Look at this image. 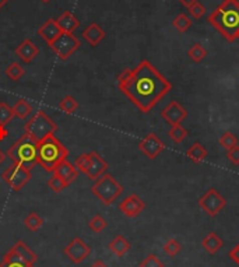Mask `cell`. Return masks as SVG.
<instances>
[{"mask_svg": "<svg viewBox=\"0 0 239 267\" xmlns=\"http://www.w3.org/2000/svg\"><path fill=\"white\" fill-rule=\"evenodd\" d=\"M24 74H26V70H24V67L20 65L19 62H12L6 67V76L12 81H19V80L23 78Z\"/></svg>", "mask_w": 239, "mask_h": 267, "instance_id": "4316f807", "label": "cell"}, {"mask_svg": "<svg viewBox=\"0 0 239 267\" xmlns=\"http://www.w3.org/2000/svg\"><path fill=\"white\" fill-rule=\"evenodd\" d=\"M161 117L164 120H167L171 126H175V124H181L188 117V111L178 101H171L162 109Z\"/></svg>", "mask_w": 239, "mask_h": 267, "instance_id": "7c38bea8", "label": "cell"}, {"mask_svg": "<svg viewBox=\"0 0 239 267\" xmlns=\"http://www.w3.org/2000/svg\"><path fill=\"white\" fill-rule=\"evenodd\" d=\"M186 156L189 157V160H190L192 163L200 164L206 160L207 156H208V153H207L206 149L201 146V143L196 142V143H193L190 147H189L188 151H186Z\"/></svg>", "mask_w": 239, "mask_h": 267, "instance_id": "603a6c76", "label": "cell"}, {"mask_svg": "<svg viewBox=\"0 0 239 267\" xmlns=\"http://www.w3.org/2000/svg\"><path fill=\"white\" fill-rule=\"evenodd\" d=\"M229 257H231V259H232V260L239 266V242L233 246L232 250L229 252Z\"/></svg>", "mask_w": 239, "mask_h": 267, "instance_id": "60d3db41", "label": "cell"}, {"mask_svg": "<svg viewBox=\"0 0 239 267\" xmlns=\"http://www.w3.org/2000/svg\"><path fill=\"white\" fill-rule=\"evenodd\" d=\"M189 131L182 126V124H175V126H171V129L168 131V136L171 137V140L175 142V143H182L186 137H188Z\"/></svg>", "mask_w": 239, "mask_h": 267, "instance_id": "f1b7e54d", "label": "cell"}, {"mask_svg": "<svg viewBox=\"0 0 239 267\" xmlns=\"http://www.w3.org/2000/svg\"><path fill=\"white\" fill-rule=\"evenodd\" d=\"M201 246L210 254H215L224 246V242H222V239H221L220 236L215 234V232H210V234H207L206 236L203 238Z\"/></svg>", "mask_w": 239, "mask_h": 267, "instance_id": "7402d4cb", "label": "cell"}, {"mask_svg": "<svg viewBox=\"0 0 239 267\" xmlns=\"http://www.w3.org/2000/svg\"><path fill=\"white\" fill-rule=\"evenodd\" d=\"M91 190L99 202H102L105 206H109L122 195L123 186L115 179V176L105 172L95 181Z\"/></svg>", "mask_w": 239, "mask_h": 267, "instance_id": "5b68a950", "label": "cell"}, {"mask_svg": "<svg viewBox=\"0 0 239 267\" xmlns=\"http://www.w3.org/2000/svg\"><path fill=\"white\" fill-rule=\"evenodd\" d=\"M48 186H49L55 193H60V192H63L69 185H67L60 176H58L56 174H53V175L51 176V179L48 181Z\"/></svg>", "mask_w": 239, "mask_h": 267, "instance_id": "836d02e7", "label": "cell"}, {"mask_svg": "<svg viewBox=\"0 0 239 267\" xmlns=\"http://www.w3.org/2000/svg\"><path fill=\"white\" fill-rule=\"evenodd\" d=\"M14 117V112L12 106H9L7 102H0V126H5L12 122Z\"/></svg>", "mask_w": 239, "mask_h": 267, "instance_id": "1f68e13d", "label": "cell"}, {"mask_svg": "<svg viewBox=\"0 0 239 267\" xmlns=\"http://www.w3.org/2000/svg\"><path fill=\"white\" fill-rule=\"evenodd\" d=\"M181 2V5H183L185 7H189L190 5H193L196 2H199V0H179Z\"/></svg>", "mask_w": 239, "mask_h": 267, "instance_id": "7bdbcfd3", "label": "cell"}, {"mask_svg": "<svg viewBox=\"0 0 239 267\" xmlns=\"http://www.w3.org/2000/svg\"><path fill=\"white\" fill-rule=\"evenodd\" d=\"M140 267H164V263H162L155 254H149V256L140 263Z\"/></svg>", "mask_w": 239, "mask_h": 267, "instance_id": "f35d334b", "label": "cell"}, {"mask_svg": "<svg viewBox=\"0 0 239 267\" xmlns=\"http://www.w3.org/2000/svg\"><path fill=\"white\" fill-rule=\"evenodd\" d=\"M37 147H38V143L27 133H24L12 147H9L6 156L7 158L12 160L13 164L31 170L37 164Z\"/></svg>", "mask_w": 239, "mask_h": 267, "instance_id": "277c9868", "label": "cell"}, {"mask_svg": "<svg viewBox=\"0 0 239 267\" xmlns=\"http://www.w3.org/2000/svg\"><path fill=\"white\" fill-rule=\"evenodd\" d=\"M91 267H108V266H106V264H105L102 260H97V261H94V263H92V266Z\"/></svg>", "mask_w": 239, "mask_h": 267, "instance_id": "ee69618b", "label": "cell"}, {"mask_svg": "<svg viewBox=\"0 0 239 267\" xmlns=\"http://www.w3.org/2000/svg\"><path fill=\"white\" fill-rule=\"evenodd\" d=\"M16 55L19 56L20 60H23L24 63H31L34 59L39 55V48L34 44L31 39H24L16 49Z\"/></svg>", "mask_w": 239, "mask_h": 267, "instance_id": "2e32d148", "label": "cell"}, {"mask_svg": "<svg viewBox=\"0 0 239 267\" xmlns=\"http://www.w3.org/2000/svg\"><path fill=\"white\" fill-rule=\"evenodd\" d=\"M41 2H42V3H49L51 0H41Z\"/></svg>", "mask_w": 239, "mask_h": 267, "instance_id": "7dc6e473", "label": "cell"}, {"mask_svg": "<svg viewBox=\"0 0 239 267\" xmlns=\"http://www.w3.org/2000/svg\"><path fill=\"white\" fill-rule=\"evenodd\" d=\"M188 56L193 60L194 63H201L207 56V51L201 44L196 42V44L190 46V49L188 51Z\"/></svg>", "mask_w": 239, "mask_h": 267, "instance_id": "83f0119b", "label": "cell"}, {"mask_svg": "<svg viewBox=\"0 0 239 267\" xmlns=\"http://www.w3.org/2000/svg\"><path fill=\"white\" fill-rule=\"evenodd\" d=\"M220 144L222 149H225V150L228 151L233 149L235 146H238V139H236V136H235L233 133L226 131V133H224V135L220 137Z\"/></svg>", "mask_w": 239, "mask_h": 267, "instance_id": "e575fe53", "label": "cell"}, {"mask_svg": "<svg viewBox=\"0 0 239 267\" xmlns=\"http://www.w3.org/2000/svg\"><path fill=\"white\" fill-rule=\"evenodd\" d=\"M6 158H7L6 154H5L3 151L0 150V165H2V164H3V163H5V161H6Z\"/></svg>", "mask_w": 239, "mask_h": 267, "instance_id": "f6af8a7d", "label": "cell"}, {"mask_svg": "<svg viewBox=\"0 0 239 267\" xmlns=\"http://www.w3.org/2000/svg\"><path fill=\"white\" fill-rule=\"evenodd\" d=\"M0 267H35L34 264L27 263L26 260H23L19 254L13 252V250H9L5 256H3V260L0 263Z\"/></svg>", "mask_w": 239, "mask_h": 267, "instance_id": "cb8c5ba5", "label": "cell"}, {"mask_svg": "<svg viewBox=\"0 0 239 267\" xmlns=\"http://www.w3.org/2000/svg\"><path fill=\"white\" fill-rule=\"evenodd\" d=\"M62 34L63 33H62V30L59 28L58 23H56V20L55 19H48L45 23L38 28V35L44 39L49 46H51Z\"/></svg>", "mask_w": 239, "mask_h": 267, "instance_id": "9a60e30c", "label": "cell"}, {"mask_svg": "<svg viewBox=\"0 0 239 267\" xmlns=\"http://www.w3.org/2000/svg\"><path fill=\"white\" fill-rule=\"evenodd\" d=\"M199 206L200 209L210 217H215L221 210L226 206V200L220 192L214 188H210L204 195L199 199Z\"/></svg>", "mask_w": 239, "mask_h": 267, "instance_id": "9c48e42d", "label": "cell"}, {"mask_svg": "<svg viewBox=\"0 0 239 267\" xmlns=\"http://www.w3.org/2000/svg\"><path fill=\"white\" fill-rule=\"evenodd\" d=\"M2 178L14 192H19L31 181V170L13 164L2 174Z\"/></svg>", "mask_w": 239, "mask_h": 267, "instance_id": "52a82bcc", "label": "cell"}, {"mask_svg": "<svg viewBox=\"0 0 239 267\" xmlns=\"http://www.w3.org/2000/svg\"><path fill=\"white\" fill-rule=\"evenodd\" d=\"M192 24H193L192 19L189 17L188 14L185 13L178 14V16L172 20V27H174L176 31H179V33H186V31H189Z\"/></svg>", "mask_w": 239, "mask_h": 267, "instance_id": "d4e9b609", "label": "cell"}, {"mask_svg": "<svg viewBox=\"0 0 239 267\" xmlns=\"http://www.w3.org/2000/svg\"><path fill=\"white\" fill-rule=\"evenodd\" d=\"M7 3H9V0H0V10L3 9V7L6 6Z\"/></svg>", "mask_w": 239, "mask_h": 267, "instance_id": "bcb514c9", "label": "cell"}, {"mask_svg": "<svg viewBox=\"0 0 239 267\" xmlns=\"http://www.w3.org/2000/svg\"><path fill=\"white\" fill-rule=\"evenodd\" d=\"M88 154H90V164H88V170H87L85 175L92 181H97L99 176H102L108 171V163L98 154L97 151H91Z\"/></svg>", "mask_w": 239, "mask_h": 267, "instance_id": "5bb4252c", "label": "cell"}, {"mask_svg": "<svg viewBox=\"0 0 239 267\" xmlns=\"http://www.w3.org/2000/svg\"><path fill=\"white\" fill-rule=\"evenodd\" d=\"M63 253L66 257H69L74 264H80L88 257L91 254V248L85 243L81 238H73L70 241V243L65 246L63 249Z\"/></svg>", "mask_w": 239, "mask_h": 267, "instance_id": "30bf717a", "label": "cell"}, {"mask_svg": "<svg viewBox=\"0 0 239 267\" xmlns=\"http://www.w3.org/2000/svg\"><path fill=\"white\" fill-rule=\"evenodd\" d=\"M207 21L226 41L233 42L239 35V0H224L208 14Z\"/></svg>", "mask_w": 239, "mask_h": 267, "instance_id": "7a4b0ae2", "label": "cell"}, {"mask_svg": "<svg viewBox=\"0 0 239 267\" xmlns=\"http://www.w3.org/2000/svg\"><path fill=\"white\" fill-rule=\"evenodd\" d=\"M58 124L52 120L44 111H38L24 126V131L37 143L45 140L46 137L55 135Z\"/></svg>", "mask_w": 239, "mask_h": 267, "instance_id": "8992f818", "label": "cell"}, {"mask_svg": "<svg viewBox=\"0 0 239 267\" xmlns=\"http://www.w3.org/2000/svg\"><path fill=\"white\" fill-rule=\"evenodd\" d=\"M226 158H228L233 165H239V146H235L233 149L226 151Z\"/></svg>", "mask_w": 239, "mask_h": 267, "instance_id": "ab89813d", "label": "cell"}, {"mask_svg": "<svg viewBox=\"0 0 239 267\" xmlns=\"http://www.w3.org/2000/svg\"><path fill=\"white\" fill-rule=\"evenodd\" d=\"M106 225H108V222H106V220L102 218L101 215H94L90 221H88V228H90L92 232H95V234L102 232L103 229L106 228Z\"/></svg>", "mask_w": 239, "mask_h": 267, "instance_id": "d6a6232c", "label": "cell"}, {"mask_svg": "<svg viewBox=\"0 0 239 267\" xmlns=\"http://www.w3.org/2000/svg\"><path fill=\"white\" fill-rule=\"evenodd\" d=\"M81 45V41L73 34H62L53 44L51 49L60 60H67Z\"/></svg>", "mask_w": 239, "mask_h": 267, "instance_id": "ba28073f", "label": "cell"}, {"mask_svg": "<svg viewBox=\"0 0 239 267\" xmlns=\"http://www.w3.org/2000/svg\"><path fill=\"white\" fill-rule=\"evenodd\" d=\"M14 116H17L19 119H27L33 113V106L27 102L26 99H19L13 106Z\"/></svg>", "mask_w": 239, "mask_h": 267, "instance_id": "484cf974", "label": "cell"}, {"mask_svg": "<svg viewBox=\"0 0 239 267\" xmlns=\"http://www.w3.org/2000/svg\"><path fill=\"white\" fill-rule=\"evenodd\" d=\"M59 28L62 30L63 34H73L78 27H80V20L76 19V16L71 13V12H65L62 13V16L56 20Z\"/></svg>", "mask_w": 239, "mask_h": 267, "instance_id": "ac0fdd59", "label": "cell"}, {"mask_svg": "<svg viewBox=\"0 0 239 267\" xmlns=\"http://www.w3.org/2000/svg\"><path fill=\"white\" fill-rule=\"evenodd\" d=\"M146 209V203L142 197H139L137 195H129L126 199H123V202L119 204V211L123 215L129 217V218H135L142 214L143 210Z\"/></svg>", "mask_w": 239, "mask_h": 267, "instance_id": "4fadbf2b", "label": "cell"}, {"mask_svg": "<svg viewBox=\"0 0 239 267\" xmlns=\"http://www.w3.org/2000/svg\"><path fill=\"white\" fill-rule=\"evenodd\" d=\"M119 90L143 112L149 113L172 90V84L147 59L117 77Z\"/></svg>", "mask_w": 239, "mask_h": 267, "instance_id": "6da1fadb", "label": "cell"}, {"mask_svg": "<svg viewBox=\"0 0 239 267\" xmlns=\"http://www.w3.org/2000/svg\"><path fill=\"white\" fill-rule=\"evenodd\" d=\"M24 224H26V227L30 231H38L42 227L44 220H42V217L38 213L33 211V213H30V214L27 215L26 220H24Z\"/></svg>", "mask_w": 239, "mask_h": 267, "instance_id": "4dcf8cb0", "label": "cell"}, {"mask_svg": "<svg viewBox=\"0 0 239 267\" xmlns=\"http://www.w3.org/2000/svg\"><path fill=\"white\" fill-rule=\"evenodd\" d=\"M182 249V245L179 243V242L176 241V239H169V241L165 242V245H164V250H165V253L168 254V256H171V257H174V256H176V254L181 252Z\"/></svg>", "mask_w": 239, "mask_h": 267, "instance_id": "8d00e7d4", "label": "cell"}, {"mask_svg": "<svg viewBox=\"0 0 239 267\" xmlns=\"http://www.w3.org/2000/svg\"><path fill=\"white\" fill-rule=\"evenodd\" d=\"M10 250L16 252V253L19 254L23 260H26L27 263H30V264H35L37 260H38V256H37V253H34L33 250L30 249V246H27L26 242L17 241L16 243H14V246H12Z\"/></svg>", "mask_w": 239, "mask_h": 267, "instance_id": "ffe728a7", "label": "cell"}, {"mask_svg": "<svg viewBox=\"0 0 239 267\" xmlns=\"http://www.w3.org/2000/svg\"><path fill=\"white\" fill-rule=\"evenodd\" d=\"M238 38H239V35H238Z\"/></svg>", "mask_w": 239, "mask_h": 267, "instance_id": "c3c4849f", "label": "cell"}, {"mask_svg": "<svg viewBox=\"0 0 239 267\" xmlns=\"http://www.w3.org/2000/svg\"><path fill=\"white\" fill-rule=\"evenodd\" d=\"M83 38L85 39V42L91 46H97L105 37L106 33L105 30L98 26L97 23H91L90 26H87L84 28V31L81 33Z\"/></svg>", "mask_w": 239, "mask_h": 267, "instance_id": "e0dca14e", "label": "cell"}, {"mask_svg": "<svg viewBox=\"0 0 239 267\" xmlns=\"http://www.w3.org/2000/svg\"><path fill=\"white\" fill-rule=\"evenodd\" d=\"M188 12H189V16L192 17V19L194 20H200L204 14H206V7L201 5L200 2H196V3H193V5H190V6L188 7Z\"/></svg>", "mask_w": 239, "mask_h": 267, "instance_id": "d590c367", "label": "cell"}, {"mask_svg": "<svg viewBox=\"0 0 239 267\" xmlns=\"http://www.w3.org/2000/svg\"><path fill=\"white\" fill-rule=\"evenodd\" d=\"M108 248H109L112 253L116 254L117 257H122V256H125V254L129 252L132 245H130V242L128 241L123 235H117V236H115V238L109 242Z\"/></svg>", "mask_w": 239, "mask_h": 267, "instance_id": "44dd1931", "label": "cell"}, {"mask_svg": "<svg viewBox=\"0 0 239 267\" xmlns=\"http://www.w3.org/2000/svg\"><path fill=\"white\" fill-rule=\"evenodd\" d=\"M69 150L62 144L55 135L48 136L39 142L37 147V164H39L46 172H55L59 164L67 160Z\"/></svg>", "mask_w": 239, "mask_h": 267, "instance_id": "3957f363", "label": "cell"}, {"mask_svg": "<svg viewBox=\"0 0 239 267\" xmlns=\"http://www.w3.org/2000/svg\"><path fill=\"white\" fill-rule=\"evenodd\" d=\"M88 164H90V154H81L80 157L76 158L74 161V167L78 172H83V174H87V170H88Z\"/></svg>", "mask_w": 239, "mask_h": 267, "instance_id": "74e56055", "label": "cell"}, {"mask_svg": "<svg viewBox=\"0 0 239 267\" xmlns=\"http://www.w3.org/2000/svg\"><path fill=\"white\" fill-rule=\"evenodd\" d=\"M78 108V102L76 101V98L71 97V95H66L60 102H59V109L60 111H63L67 115H70V113H74V112L77 111Z\"/></svg>", "mask_w": 239, "mask_h": 267, "instance_id": "f546056e", "label": "cell"}, {"mask_svg": "<svg viewBox=\"0 0 239 267\" xmlns=\"http://www.w3.org/2000/svg\"><path fill=\"white\" fill-rule=\"evenodd\" d=\"M9 136V131L5 126H0V142H5Z\"/></svg>", "mask_w": 239, "mask_h": 267, "instance_id": "b9f144b4", "label": "cell"}, {"mask_svg": "<svg viewBox=\"0 0 239 267\" xmlns=\"http://www.w3.org/2000/svg\"><path fill=\"white\" fill-rule=\"evenodd\" d=\"M139 149L149 160H155L165 149V143L155 133H149L139 143Z\"/></svg>", "mask_w": 239, "mask_h": 267, "instance_id": "8fae6325", "label": "cell"}, {"mask_svg": "<svg viewBox=\"0 0 239 267\" xmlns=\"http://www.w3.org/2000/svg\"><path fill=\"white\" fill-rule=\"evenodd\" d=\"M53 174H56L58 176H60L67 185H71V183L77 179L78 171L76 170V167H74L73 164H70L67 160H66V161H63L62 164H59L58 168L55 170Z\"/></svg>", "mask_w": 239, "mask_h": 267, "instance_id": "d6986e66", "label": "cell"}]
</instances>
